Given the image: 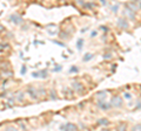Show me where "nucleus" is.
<instances>
[{
  "mask_svg": "<svg viewBox=\"0 0 141 131\" xmlns=\"http://www.w3.org/2000/svg\"><path fill=\"white\" fill-rule=\"evenodd\" d=\"M112 104L114 106H121V104H122V101H121V98L120 97H113L112 99Z\"/></svg>",
  "mask_w": 141,
  "mask_h": 131,
  "instance_id": "obj_1",
  "label": "nucleus"
},
{
  "mask_svg": "<svg viewBox=\"0 0 141 131\" xmlns=\"http://www.w3.org/2000/svg\"><path fill=\"white\" fill-rule=\"evenodd\" d=\"M27 90H28L31 97L33 98V99H37V98H38V94H37V91H35V89L32 88V87H28V89H27Z\"/></svg>",
  "mask_w": 141,
  "mask_h": 131,
  "instance_id": "obj_2",
  "label": "nucleus"
},
{
  "mask_svg": "<svg viewBox=\"0 0 141 131\" xmlns=\"http://www.w3.org/2000/svg\"><path fill=\"white\" fill-rule=\"evenodd\" d=\"M118 26H120L122 28H127L128 27V24H127V21L124 20V19H120V20L118 21Z\"/></svg>",
  "mask_w": 141,
  "mask_h": 131,
  "instance_id": "obj_3",
  "label": "nucleus"
},
{
  "mask_svg": "<svg viewBox=\"0 0 141 131\" xmlns=\"http://www.w3.org/2000/svg\"><path fill=\"white\" fill-rule=\"evenodd\" d=\"M4 131H18V130H17V129H15L14 127L9 125V127H6V128H5V130H4Z\"/></svg>",
  "mask_w": 141,
  "mask_h": 131,
  "instance_id": "obj_4",
  "label": "nucleus"
},
{
  "mask_svg": "<svg viewBox=\"0 0 141 131\" xmlns=\"http://www.w3.org/2000/svg\"><path fill=\"white\" fill-rule=\"evenodd\" d=\"M99 123H100V124H104V125H105V124H107V123H108V121H107V119H100Z\"/></svg>",
  "mask_w": 141,
  "mask_h": 131,
  "instance_id": "obj_5",
  "label": "nucleus"
},
{
  "mask_svg": "<svg viewBox=\"0 0 141 131\" xmlns=\"http://www.w3.org/2000/svg\"><path fill=\"white\" fill-rule=\"evenodd\" d=\"M91 57H92V55H91V54H87V55L85 56V61H87L88 59H91Z\"/></svg>",
  "mask_w": 141,
  "mask_h": 131,
  "instance_id": "obj_6",
  "label": "nucleus"
},
{
  "mask_svg": "<svg viewBox=\"0 0 141 131\" xmlns=\"http://www.w3.org/2000/svg\"><path fill=\"white\" fill-rule=\"evenodd\" d=\"M81 46H82V40H80L79 42H78V47H79V48H81Z\"/></svg>",
  "mask_w": 141,
  "mask_h": 131,
  "instance_id": "obj_7",
  "label": "nucleus"
},
{
  "mask_svg": "<svg viewBox=\"0 0 141 131\" xmlns=\"http://www.w3.org/2000/svg\"><path fill=\"white\" fill-rule=\"evenodd\" d=\"M125 97H126V98H131V95H129V94H125Z\"/></svg>",
  "mask_w": 141,
  "mask_h": 131,
  "instance_id": "obj_8",
  "label": "nucleus"
}]
</instances>
